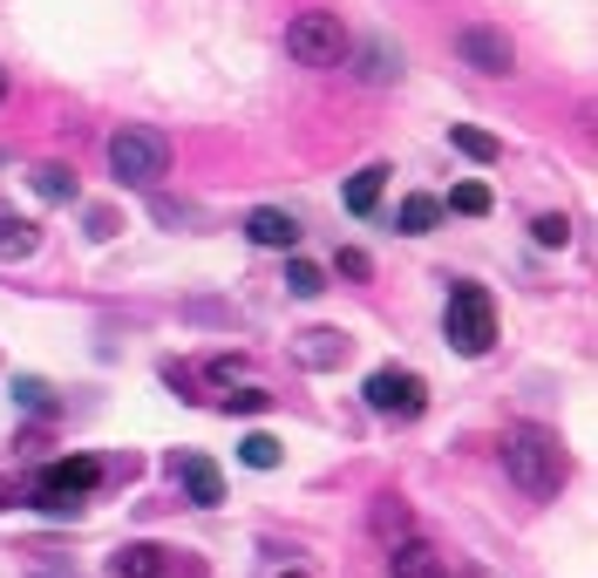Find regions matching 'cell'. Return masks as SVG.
<instances>
[{
  "mask_svg": "<svg viewBox=\"0 0 598 578\" xmlns=\"http://www.w3.org/2000/svg\"><path fill=\"white\" fill-rule=\"evenodd\" d=\"M388 578H449V558L435 545H422V537H409V545L388 552Z\"/></svg>",
  "mask_w": 598,
  "mask_h": 578,
  "instance_id": "8fae6325",
  "label": "cell"
},
{
  "mask_svg": "<svg viewBox=\"0 0 598 578\" xmlns=\"http://www.w3.org/2000/svg\"><path fill=\"white\" fill-rule=\"evenodd\" d=\"M34 246H42V225H28V218H0V259H28Z\"/></svg>",
  "mask_w": 598,
  "mask_h": 578,
  "instance_id": "ac0fdd59",
  "label": "cell"
},
{
  "mask_svg": "<svg viewBox=\"0 0 598 578\" xmlns=\"http://www.w3.org/2000/svg\"><path fill=\"white\" fill-rule=\"evenodd\" d=\"M456 55H463V68H476V75H510V68H517V48H510V34H503L497 21H463V28H456Z\"/></svg>",
  "mask_w": 598,
  "mask_h": 578,
  "instance_id": "52a82bcc",
  "label": "cell"
},
{
  "mask_svg": "<svg viewBox=\"0 0 598 578\" xmlns=\"http://www.w3.org/2000/svg\"><path fill=\"white\" fill-rule=\"evenodd\" d=\"M246 239L265 246V252H286V259H293V246H300V218L279 211V205H259V211L246 218Z\"/></svg>",
  "mask_w": 598,
  "mask_h": 578,
  "instance_id": "9c48e42d",
  "label": "cell"
},
{
  "mask_svg": "<svg viewBox=\"0 0 598 578\" xmlns=\"http://www.w3.org/2000/svg\"><path fill=\"white\" fill-rule=\"evenodd\" d=\"M490 340H497L490 293H483V286H469V280H456V286H449V347L476 361V355H490Z\"/></svg>",
  "mask_w": 598,
  "mask_h": 578,
  "instance_id": "5b68a950",
  "label": "cell"
},
{
  "mask_svg": "<svg viewBox=\"0 0 598 578\" xmlns=\"http://www.w3.org/2000/svg\"><path fill=\"white\" fill-rule=\"evenodd\" d=\"M238 462H246V470H279V443L265 429H252L246 443H238Z\"/></svg>",
  "mask_w": 598,
  "mask_h": 578,
  "instance_id": "ffe728a7",
  "label": "cell"
},
{
  "mask_svg": "<svg viewBox=\"0 0 598 578\" xmlns=\"http://www.w3.org/2000/svg\"><path fill=\"white\" fill-rule=\"evenodd\" d=\"M286 55H293L300 68H340V55H347V21H340L334 8L293 14V21H286Z\"/></svg>",
  "mask_w": 598,
  "mask_h": 578,
  "instance_id": "277c9868",
  "label": "cell"
},
{
  "mask_svg": "<svg viewBox=\"0 0 598 578\" xmlns=\"http://www.w3.org/2000/svg\"><path fill=\"white\" fill-rule=\"evenodd\" d=\"M381 184H388V171H381V164L354 171V177H347V211H354V218H368V211L381 205Z\"/></svg>",
  "mask_w": 598,
  "mask_h": 578,
  "instance_id": "9a60e30c",
  "label": "cell"
},
{
  "mask_svg": "<svg viewBox=\"0 0 598 578\" xmlns=\"http://www.w3.org/2000/svg\"><path fill=\"white\" fill-rule=\"evenodd\" d=\"M354 75H361L368 89H388V83H402V48H394L388 34H368V42L354 48Z\"/></svg>",
  "mask_w": 598,
  "mask_h": 578,
  "instance_id": "ba28073f",
  "label": "cell"
},
{
  "mask_svg": "<svg viewBox=\"0 0 598 578\" xmlns=\"http://www.w3.org/2000/svg\"><path fill=\"white\" fill-rule=\"evenodd\" d=\"M361 395H368V408H374V415L409 422V415H422V408H428V381H422L415 368H374Z\"/></svg>",
  "mask_w": 598,
  "mask_h": 578,
  "instance_id": "8992f818",
  "label": "cell"
},
{
  "mask_svg": "<svg viewBox=\"0 0 598 578\" xmlns=\"http://www.w3.org/2000/svg\"><path fill=\"white\" fill-rule=\"evenodd\" d=\"M96 483H102V462H96V456H62V462H48V470L34 477V497H28V504L48 511V517H75Z\"/></svg>",
  "mask_w": 598,
  "mask_h": 578,
  "instance_id": "3957f363",
  "label": "cell"
},
{
  "mask_svg": "<svg viewBox=\"0 0 598 578\" xmlns=\"http://www.w3.org/2000/svg\"><path fill=\"white\" fill-rule=\"evenodd\" d=\"M218 408H225V415H265L272 395H265V389H238V395H218Z\"/></svg>",
  "mask_w": 598,
  "mask_h": 578,
  "instance_id": "7402d4cb",
  "label": "cell"
},
{
  "mask_svg": "<svg viewBox=\"0 0 598 578\" xmlns=\"http://www.w3.org/2000/svg\"><path fill=\"white\" fill-rule=\"evenodd\" d=\"M293 355H300L313 374H327V368H340V361L354 355V340H347L340 327H313V334H300V347H293Z\"/></svg>",
  "mask_w": 598,
  "mask_h": 578,
  "instance_id": "7c38bea8",
  "label": "cell"
},
{
  "mask_svg": "<svg viewBox=\"0 0 598 578\" xmlns=\"http://www.w3.org/2000/svg\"><path fill=\"white\" fill-rule=\"evenodd\" d=\"M449 211L483 218V211H490V184H476V177H469V184H456V190H449Z\"/></svg>",
  "mask_w": 598,
  "mask_h": 578,
  "instance_id": "44dd1931",
  "label": "cell"
},
{
  "mask_svg": "<svg viewBox=\"0 0 598 578\" xmlns=\"http://www.w3.org/2000/svg\"><path fill=\"white\" fill-rule=\"evenodd\" d=\"M0 102H8V68H0Z\"/></svg>",
  "mask_w": 598,
  "mask_h": 578,
  "instance_id": "83f0119b",
  "label": "cell"
},
{
  "mask_svg": "<svg viewBox=\"0 0 598 578\" xmlns=\"http://www.w3.org/2000/svg\"><path fill=\"white\" fill-rule=\"evenodd\" d=\"M28 184H34V198H42V205H75V171L68 164H34Z\"/></svg>",
  "mask_w": 598,
  "mask_h": 578,
  "instance_id": "5bb4252c",
  "label": "cell"
},
{
  "mask_svg": "<svg viewBox=\"0 0 598 578\" xmlns=\"http://www.w3.org/2000/svg\"><path fill=\"white\" fill-rule=\"evenodd\" d=\"M109 571L116 578H171V552L164 545H123L109 558Z\"/></svg>",
  "mask_w": 598,
  "mask_h": 578,
  "instance_id": "4fadbf2b",
  "label": "cell"
},
{
  "mask_svg": "<svg viewBox=\"0 0 598 578\" xmlns=\"http://www.w3.org/2000/svg\"><path fill=\"white\" fill-rule=\"evenodd\" d=\"M374 531L388 537V531H409V511L394 504V497H381V511H374Z\"/></svg>",
  "mask_w": 598,
  "mask_h": 578,
  "instance_id": "d4e9b609",
  "label": "cell"
},
{
  "mask_svg": "<svg viewBox=\"0 0 598 578\" xmlns=\"http://www.w3.org/2000/svg\"><path fill=\"white\" fill-rule=\"evenodd\" d=\"M286 293L320 299V293H327V273H320V265H306V259H286Z\"/></svg>",
  "mask_w": 598,
  "mask_h": 578,
  "instance_id": "d6986e66",
  "label": "cell"
},
{
  "mask_svg": "<svg viewBox=\"0 0 598 578\" xmlns=\"http://www.w3.org/2000/svg\"><path fill=\"white\" fill-rule=\"evenodd\" d=\"M177 477H184V497H191V504L197 511H211V504H225V477H218V462L211 456H177Z\"/></svg>",
  "mask_w": 598,
  "mask_h": 578,
  "instance_id": "30bf717a",
  "label": "cell"
},
{
  "mask_svg": "<svg viewBox=\"0 0 598 578\" xmlns=\"http://www.w3.org/2000/svg\"><path fill=\"white\" fill-rule=\"evenodd\" d=\"M394 225H402V231H435V225H443V198H428V190H415V198H402Z\"/></svg>",
  "mask_w": 598,
  "mask_h": 578,
  "instance_id": "e0dca14e",
  "label": "cell"
},
{
  "mask_svg": "<svg viewBox=\"0 0 598 578\" xmlns=\"http://www.w3.org/2000/svg\"><path fill=\"white\" fill-rule=\"evenodd\" d=\"M109 171H116V184H137V190L164 184L171 177V137L150 130V123H123L109 137Z\"/></svg>",
  "mask_w": 598,
  "mask_h": 578,
  "instance_id": "7a4b0ae2",
  "label": "cell"
},
{
  "mask_svg": "<svg viewBox=\"0 0 598 578\" xmlns=\"http://www.w3.org/2000/svg\"><path fill=\"white\" fill-rule=\"evenodd\" d=\"M531 239H537V246H565V239H572V218H565V211H544V218L531 225Z\"/></svg>",
  "mask_w": 598,
  "mask_h": 578,
  "instance_id": "603a6c76",
  "label": "cell"
},
{
  "mask_svg": "<svg viewBox=\"0 0 598 578\" xmlns=\"http://www.w3.org/2000/svg\"><path fill=\"white\" fill-rule=\"evenodd\" d=\"M8 504H14V483H8V477H0V511H8Z\"/></svg>",
  "mask_w": 598,
  "mask_h": 578,
  "instance_id": "4316f807",
  "label": "cell"
},
{
  "mask_svg": "<svg viewBox=\"0 0 598 578\" xmlns=\"http://www.w3.org/2000/svg\"><path fill=\"white\" fill-rule=\"evenodd\" d=\"M463 578H490V571H463Z\"/></svg>",
  "mask_w": 598,
  "mask_h": 578,
  "instance_id": "f546056e",
  "label": "cell"
},
{
  "mask_svg": "<svg viewBox=\"0 0 598 578\" xmlns=\"http://www.w3.org/2000/svg\"><path fill=\"white\" fill-rule=\"evenodd\" d=\"M449 143L463 150V157H476V164H497L503 157V143L490 130H476V123H449Z\"/></svg>",
  "mask_w": 598,
  "mask_h": 578,
  "instance_id": "2e32d148",
  "label": "cell"
},
{
  "mask_svg": "<svg viewBox=\"0 0 598 578\" xmlns=\"http://www.w3.org/2000/svg\"><path fill=\"white\" fill-rule=\"evenodd\" d=\"M334 265H340L347 280H368V273H374V259H368L361 246H340V259H334Z\"/></svg>",
  "mask_w": 598,
  "mask_h": 578,
  "instance_id": "cb8c5ba5",
  "label": "cell"
},
{
  "mask_svg": "<svg viewBox=\"0 0 598 578\" xmlns=\"http://www.w3.org/2000/svg\"><path fill=\"white\" fill-rule=\"evenodd\" d=\"M272 578H306V571H272Z\"/></svg>",
  "mask_w": 598,
  "mask_h": 578,
  "instance_id": "f1b7e54d",
  "label": "cell"
},
{
  "mask_svg": "<svg viewBox=\"0 0 598 578\" xmlns=\"http://www.w3.org/2000/svg\"><path fill=\"white\" fill-rule=\"evenodd\" d=\"M14 395H21L28 408H48V389H42V381H14Z\"/></svg>",
  "mask_w": 598,
  "mask_h": 578,
  "instance_id": "484cf974",
  "label": "cell"
},
{
  "mask_svg": "<svg viewBox=\"0 0 598 578\" xmlns=\"http://www.w3.org/2000/svg\"><path fill=\"white\" fill-rule=\"evenodd\" d=\"M503 470L524 497H557L572 483V456L557 443V429H544V422H510L503 429Z\"/></svg>",
  "mask_w": 598,
  "mask_h": 578,
  "instance_id": "6da1fadb",
  "label": "cell"
}]
</instances>
